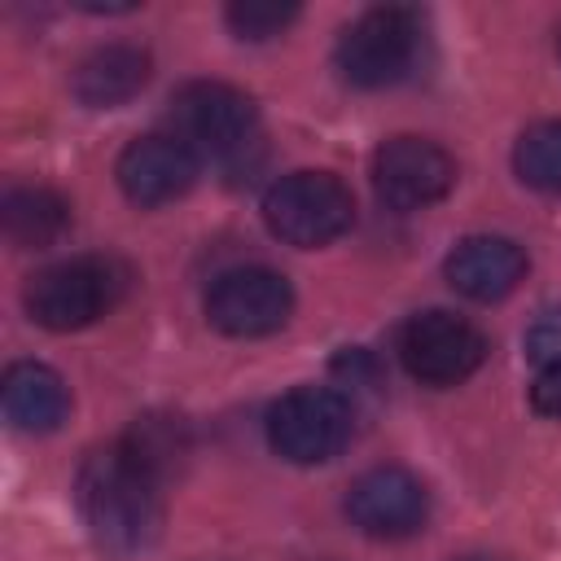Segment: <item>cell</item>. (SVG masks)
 <instances>
[{
	"label": "cell",
	"instance_id": "obj_7",
	"mask_svg": "<svg viewBox=\"0 0 561 561\" xmlns=\"http://www.w3.org/2000/svg\"><path fill=\"white\" fill-rule=\"evenodd\" d=\"M403 368L425 386H456L486 359V337L456 311H421L403 324L399 337Z\"/></svg>",
	"mask_w": 561,
	"mask_h": 561
},
{
	"label": "cell",
	"instance_id": "obj_5",
	"mask_svg": "<svg viewBox=\"0 0 561 561\" xmlns=\"http://www.w3.org/2000/svg\"><path fill=\"white\" fill-rule=\"evenodd\" d=\"M355 430V412L346 394L329 386H294L267 412V443L289 465H324L333 460Z\"/></svg>",
	"mask_w": 561,
	"mask_h": 561
},
{
	"label": "cell",
	"instance_id": "obj_1",
	"mask_svg": "<svg viewBox=\"0 0 561 561\" xmlns=\"http://www.w3.org/2000/svg\"><path fill=\"white\" fill-rule=\"evenodd\" d=\"M75 495L92 539L105 552L136 557L162 535V478H153L123 443L83 460Z\"/></svg>",
	"mask_w": 561,
	"mask_h": 561
},
{
	"label": "cell",
	"instance_id": "obj_19",
	"mask_svg": "<svg viewBox=\"0 0 561 561\" xmlns=\"http://www.w3.org/2000/svg\"><path fill=\"white\" fill-rule=\"evenodd\" d=\"M526 355L543 368V364H557L561 359V311L543 316L530 333H526Z\"/></svg>",
	"mask_w": 561,
	"mask_h": 561
},
{
	"label": "cell",
	"instance_id": "obj_12",
	"mask_svg": "<svg viewBox=\"0 0 561 561\" xmlns=\"http://www.w3.org/2000/svg\"><path fill=\"white\" fill-rule=\"evenodd\" d=\"M443 276L456 294H465L473 302H500L526 276V254L508 237H465L447 254Z\"/></svg>",
	"mask_w": 561,
	"mask_h": 561
},
{
	"label": "cell",
	"instance_id": "obj_3",
	"mask_svg": "<svg viewBox=\"0 0 561 561\" xmlns=\"http://www.w3.org/2000/svg\"><path fill=\"white\" fill-rule=\"evenodd\" d=\"M123 272L118 263L110 259H96V254H83V259H66V263H53L44 272H35L26 280V316L53 333H75V329H88L92 320H101L118 294H123Z\"/></svg>",
	"mask_w": 561,
	"mask_h": 561
},
{
	"label": "cell",
	"instance_id": "obj_21",
	"mask_svg": "<svg viewBox=\"0 0 561 561\" xmlns=\"http://www.w3.org/2000/svg\"><path fill=\"white\" fill-rule=\"evenodd\" d=\"M460 561H491V557H460Z\"/></svg>",
	"mask_w": 561,
	"mask_h": 561
},
{
	"label": "cell",
	"instance_id": "obj_14",
	"mask_svg": "<svg viewBox=\"0 0 561 561\" xmlns=\"http://www.w3.org/2000/svg\"><path fill=\"white\" fill-rule=\"evenodd\" d=\"M0 399H4L9 425L22 434H53L70 416V390H66L61 373L48 364H35V359H22L4 373Z\"/></svg>",
	"mask_w": 561,
	"mask_h": 561
},
{
	"label": "cell",
	"instance_id": "obj_13",
	"mask_svg": "<svg viewBox=\"0 0 561 561\" xmlns=\"http://www.w3.org/2000/svg\"><path fill=\"white\" fill-rule=\"evenodd\" d=\"M153 75V61L145 48L136 44H105V48H92L79 66H75V96L92 110H114V105H127L131 96L145 92Z\"/></svg>",
	"mask_w": 561,
	"mask_h": 561
},
{
	"label": "cell",
	"instance_id": "obj_10",
	"mask_svg": "<svg viewBox=\"0 0 561 561\" xmlns=\"http://www.w3.org/2000/svg\"><path fill=\"white\" fill-rule=\"evenodd\" d=\"M346 517L373 539H403L416 535L430 517V491L416 473L399 465L368 469L346 491Z\"/></svg>",
	"mask_w": 561,
	"mask_h": 561
},
{
	"label": "cell",
	"instance_id": "obj_17",
	"mask_svg": "<svg viewBox=\"0 0 561 561\" xmlns=\"http://www.w3.org/2000/svg\"><path fill=\"white\" fill-rule=\"evenodd\" d=\"M123 447L153 473V478H171L180 456H188V443H184V425L171 421V416H140L131 425V434L123 438Z\"/></svg>",
	"mask_w": 561,
	"mask_h": 561
},
{
	"label": "cell",
	"instance_id": "obj_16",
	"mask_svg": "<svg viewBox=\"0 0 561 561\" xmlns=\"http://www.w3.org/2000/svg\"><path fill=\"white\" fill-rule=\"evenodd\" d=\"M513 167H517V175H522L526 188L561 193V118L530 123V127L517 136Z\"/></svg>",
	"mask_w": 561,
	"mask_h": 561
},
{
	"label": "cell",
	"instance_id": "obj_18",
	"mask_svg": "<svg viewBox=\"0 0 561 561\" xmlns=\"http://www.w3.org/2000/svg\"><path fill=\"white\" fill-rule=\"evenodd\" d=\"M224 18H228V26L241 39H272V35H280L298 18V4H280V0H232L224 9Z\"/></svg>",
	"mask_w": 561,
	"mask_h": 561
},
{
	"label": "cell",
	"instance_id": "obj_11",
	"mask_svg": "<svg viewBox=\"0 0 561 561\" xmlns=\"http://www.w3.org/2000/svg\"><path fill=\"white\" fill-rule=\"evenodd\" d=\"M118 188L136 206H162L193 188L197 153L180 136H140L118 153Z\"/></svg>",
	"mask_w": 561,
	"mask_h": 561
},
{
	"label": "cell",
	"instance_id": "obj_20",
	"mask_svg": "<svg viewBox=\"0 0 561 561\" xmlns=\"http://www.w3.org/2000/svg\"><path fill=\"white\" fill-rule=\"evenodd\" d=\"M530 403H535V412H543V416H561V359L539 368V377H535V386H530Z\"/></svg>",
	"mask_w": 561,
	"mask_h": 561
},
{
	"label": "cell",
	"instance_id": "obj_4",
	"mask_svg": "<svg viewBox=\"0 0 561 561\" xmlns=\"http://www.w3.org/2000/svg\"><path fill=\"white\" fill-rule=\"evenodd\" d=\"M421 53V13L408 4H381L359 13L337 39V70L355 88H390L412 75Z\"/></svg>",
	"mask_w": 561,
	"mask_h": 561
},
{
	"label": "cell",
	"instance_id": "obj_9",
	"mask_svg": "<svg viewBox=\"0 0 561 561\" xmlns=\"http://www.w3.org/2000/svg\"><path fill=\"white\" fill-rule=\"evenodd\" d=\"M373 184L377 197L394 210H421L434 206L451 193L456 184V162L443 145L425 136H390L373 153Z\"/></svg>",
	"mask_w": 561,
	"mask_h": 561
},
{
	"label": "cell",
	"instance_id": "obj_15",
	"mask_svg": "<svg viewBox=\"0 0 561 561\" xmlns=\"http://www.w3.org/2000/svg\"><path fill=\"white\" fill-rule=\"evenodd\" d=\"M0 224H4V237L18 250H44V245H53L70 228V206L53 188L18 184L0 202Z\"/></svg>",
	"mask_w": 561,
	"mask_h": 561
},
{
	"label": "cell",
	"instance_id": "obj_6",
	"mask_svg": "<svg viewBox=\"0 0 561 561\" xmlns=\"http://www.w3.org/2000/svg\"><path fill=\"white\" fill-rule=\"evenodd\" d=\"M171 123L175 136L206 158H232L254 140L259 110L254 101L219 79H193L171 96Z\"/></svg>",
	"mask_w": 561,
	"mask_h": 561
},
{
	"label": "cell",
	"instance_id": "obj_8",
	"mask_svg": "<svg viewBox=\"0 0 561 561\" xmlns=\"http://www.w3.org/2000/svg\"><path fill=\"white\" fill-rule=\"evenodd\" d=\"M294 311V289L272 267H232L215 276L206 294V316L228 337H263L276 333Z\"/></svg>",
	"mask_w": 561,
	"mask_h": 561
},
{
	"label": "cell",
	"instance_id": "obj_2",
	"mask_svg": "<svg viewBox=\"0 0 561 561\" xmlns=\"http://www.w3.org/2000/svg\"><path fill=\"white\" fill-rule=\"evenodd\" d=\"M263 224L285 245L316 250L355 224V197L329 171H289L263 193Z\"/></svg>",
	"mask_w": 561,
	"mask_h": 561
}]
</instances>
